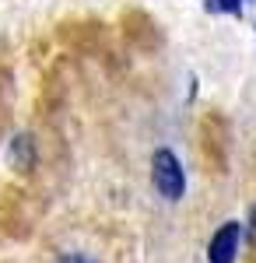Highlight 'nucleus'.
<instances>
[{
	"label": "nucleus",
	"mask_w": 256,
	"mask_h": 263,
	"mask_svg": "<svg viewBox=\"0 0 256 263\" xmlns=\"http://www.w3.org/2000/svg\"><path fill=\"white\" fill-rule=\"evenodd\" d=\"M151 182H155L158 197L182 200V193H186V172H182L179 158L169 147H158L155 155H151Z\"/></svg>",
	"instance_id": "1"
},
{
	"label": "nucleus",
	"mask_w": 256,
	"mask_h": 263,
	"mask_svg": "<svg viewBox=\"0 0 256 263\" xmlns=\"http://www.w3.org/2000/svg\"><path fill=\"white\" fill-rule=\"evenodd\" d=\"M239 239H242V224H239V221H225L214 232L211 246H207V260H211V263H235Z\"/></svg>",
	"instance_id": "2"
},
{
	"label": "nucleus",
	"mask_w": 256,
	"mask_h": 263,
	"mask_svg": "<svg viewBox=\"0 0 256 263\" xmlns=\"http://www.w3.org/2000/svg\"><path fill=\"white\" fill-rule=\"evenodd\" d=\"M242 4H246V0H204L207 11H214V14H232V18L242 14Z\"/></svg>",
	"instance_id": "3"
},
{
	"label": "nucleus",
	"mask_w": 256,
	"mask_h": 263,
	"mask_svg": "<svg viewBox=\"0 0 256 263\" xmlns=\"http://www.w3.org/2000/svg\"><path fill=\"white\" fill-rule=\"evenodd\" d=\"M14 165H18L21 172L32 165V158H28V137H18V141H14Z\"/></svg>",
	"instance_id": "4"
},
{
	"label": "nucleus",
	"mask_w": 256,
	"mask_h": 263,
	"mask_svg": "<svg viewBox=\"0 0 256 263\" xmlns=\"http://www.w3.org/2000/svg\"><path fill=\"white\" fill-rule=\"evenodd\" d=\"M60 263H95V260H92V256H84V253H67Z\"/></svg>",
	"instance_id": "5"
},
{
	"label": "nucleus",
	"mask_w": 256,
	"mask_h": 263,
	"mask_svg": "<svg viewBox=\"0 0 256 263\" xmlns=\"http://www.w3.org/2000/svg\"><path fill=\"white\" fill-rule=\"evenodd\" d=\"M249 242L256 246V203H253V211H249Z\"/></svg>",
	"instance_id": "6"
}]
</instances>
